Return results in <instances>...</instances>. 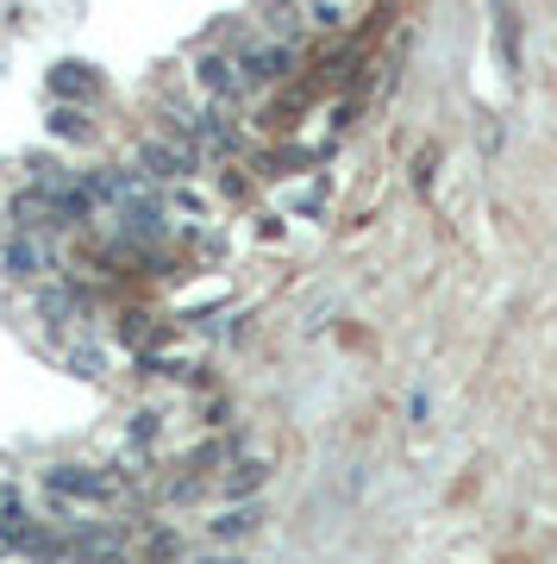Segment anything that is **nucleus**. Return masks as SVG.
<instances>
[{
	"mask_svg": "<svg viewBox=\"0 0 557 564\" xmlns=\"http://www.w3.org/2000/svg\"><path fill=\"white\" fill-rule=\"evenodd\" d=\"M20 521H25L20 489H13V484H0V533H7V527H20Z\"/></svg>",
	"mask_w": 557,
	"mask_h": 564,
	"instance_id": "obj_12",
	"label": "nucleus"
},
{
	"mask_svg": "<svg viewBox=\"0 0 557 564\" xmlns=\"http://www.w3.org/2000/svg\"><path fill=\"white\" fill-rule=\"evenodd\" d=\"M0 270L13 282H39L44 270H51V245H44L39 232H13V239L0 245Z\"/></svg>",
	"mask_w": 557,
	"mask_h": 564,
	"instance_id": "obj_4",
	"label": "nucleus"
},
{
	"mask_svg": "<svg viewBox=\"0 0 557 564\" xmlns=\"http://www.w3.org/2000/svg\"><path fill=\"white\" fill-rule=\"evenodd\" d=\"M39 314L51 326H76L81 314H88V295H81L76 282H57V289H44V295H39Z\"/></svg>",
	"mask_w": 557,
	"mask_h": 564,
	"instance_id": "obj_6",
	"label": "nucleus"
},
{
	"mask_svg": "<svg viewBox=\"0 0 557 564\" xmlns=\"http://www.w3.org/2000/svg\"><path fill=\"white\" fill-rule=\"evenodd\" d=\"M195 170H200L195 144H182L176 132L139 144V176H151V182H182V176H195Z\"/></svg>",
	"mask_w": 557,
	"mask_h": 564,
	"instance_id": "obj_2",
	"label": "nucleus"
},
{
	"mask_svg": "<svg viewBox=\"0 0 557 564\" xmlns=\"http://www.w3.org/2000/svg\"><path fill=\"white\" fill-rule=\"evenodd\" d=\"M63 364H69V370H81V377H100V370H107V345L63 339Z\"/></svg>",
	"mask_w": 557,
	"mask_h": 564,
	"instance_id": "obj_9",
	"label": "nucleus"
},
{
	"mask_svg": "<svg viewBox=\"0 0 557 564\" xmlns=\"http://www.w3.org/2000/svg\"><path fill=\"white\" fill-rule=\"evenodd\" d=\"M51 95H63V101H88V95H95L88 63H57V69H51Z\"/></svg>",
	"mask_w": 557,
	"mask_h": 564,
	"instance_id": "obj_7",
	"label": "nucleus"
},
{
	"mask_svg": "<svg viewBox=\"0 0 557 564\" xmlns=\"http://www.w3.org/2000/svg\"><path fill=\"white\" fill-rule=\"evenodd\" d=\"M288 69H295V51L288 44H251L239 57L244 88H276V82H288Z\"/></svg>",
	"mask_w": 557,
	"mask_h": 564,
	"instance_id": "obj_3",
	"label": "nucleus"
},
{
	"mask_svg": "<svg viewBox=\"0 0 557 564\" xmlns=\"http://www.w3.org/2000/svg\"><path fill=\"white\" fill-rule=\"evenodd\" d=\"M195 82L214 95V101H239L244 95V76H239V63L232 57H219V51H207V57L195 63Z\"/></svg>",
	"mask_w": 557,
	"mask_h": 564,
	"instance_id": "obj_5",
	"label": "nucleus"
},
{
	"mask_svg": "<svg viewBox=\"0 0 557 564\" xmlns=\"http://www.w3.org/2000/svg\"><path fill=\"white\" fill-rule=\"evenodd\" d=\"M258 521H263V508H232V514H219L214 527H207V533H214V540H251V533H258Z\"/></svg>",
	"mask_w": 557,
	"mask_h": 564,
	"instance_id": "obj_8",
	"label": "nucleus"
},
{
	"mask_svg": "<svg viewBox=\"0 0 557 564\" xmlns=\"http://www.w3.org/2000/svg\"><path fill=\"white\" fill-rule=\"evenodd\" d=\"M200 564H239V558H200Z\"/></svg>",
	"mask_w": 557,
	"mask_h": 564,
	"instance_id": "obj_13",
	"label": "nucleus"
},
{
	"mask_svg": "<svg viewBox=\"0 0 557 564\" xmlns=\"http://www.w3.org/2000/svg\"><path fill=\"white\" fill-rule=\"evenodd\" d=\"M263 477H270V464L244 458V464H232V477H219V489H226V496H251V489H263Z\"/></svg>",
	"mask_w": 557,
	"mask_h": 564,
	"instance_id": "obj_10",
	"label": "nucleus"
},
{
	"mask_svg": "<svg viewBox=\"0 0 557 564\" xmlns=\"http://www.w3.org/2000/svg\"><path fill=\"white\" fill-rule=\"evenodd\" d=\"M51 132H63V139H95V132H88V120H81V107H57V113H51Z\"/></svg>",
	"mask_w": 557,
	"mask_h": 564,
	"instance_id": "obj_11",
	"label": "nucleus"
},
{
	"mask_svg": "<svg viewBox=\"0 0 557 564\" xmlns=\"http://www.w3.org/2000/svg\"><path fill=\"white\" fill-rule=\"evenodd\" d=\"M44 489L63 496V502H81V508L120 502V477H113V470H95V464H51V470H44Z\"/></svg>",
	"mask_w": 557,
	"mask_h": 564,
	"instance_id": "obj_1",
	"label": "nucleus"
}]
</instances>
